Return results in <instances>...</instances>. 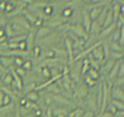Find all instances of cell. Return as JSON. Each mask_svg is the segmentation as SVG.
I'll return each instance as SVG.
<instances>
[{"mask_svg": "<svg viewBox=\"0 0 124 117\" xmlns=\"http://www.w3.org/2000/svg\"><path fill=\"white\" fill-rule=\"evenodd\" d=\"M90 55L94 58L95 61H97L101 65H103L107 60H105V54H104V50H103V46L99 45L97 47H95L90 52Z\"/></svg>", "mask_w": 124, "mask_h": 117, "instance_id": "6da1fadb", "label": "cell"}, {"mask_svg": "<svg viewBox=\"0 0 124 117\" xmlns=\"http://www.w3.org/2000/svg\"><path fill=\"white\" fill-rule=\"evenodd\" d=\"M52 32H53L52 29H50L49 27L44 26V25L39 27V28L36 29V33H35V44H37L41 39L45 38L46 36H49Z\"/></svg>", "mask_w": 124, "mask_h": 117, "instance_id": "7a4b0ae2", "label": "cell"}, {"mask_svg": "<svg viewBox=\"0 0 124 117\" xmlns=\"http://www.w3.org/2000/svg\"><path fill=\"white\" fill-rule=\"evenodd\" d=\"M51 114L52 117H68L69 111L62 106H52L51 105Z\"/></svg>", "mask_w": 124, "mask_h": 117, "instance_id": "3957f363", "label": "cell"}, {"mask_svg": "<svg viewBox=\"0 0 124 117\" xmlns=\"http://www.w3.org/2000/svg\"><path fill=\"white\" fill-rule=\"evenodd\" d=\"M114 63H115L114 61H112L111 58H108L104 64L101 65V69H99V71H98L99 77H101V75H103V78H104V79L106 78V77H107V74L109 73V71H111V69L113 68Z\"/></svg>", "mask_w": 124, "mask_h": 117, "instance_id": "277c9868", "label": "cell"}, {"mask_svg": "<svg viewBox=\"0 0 124 117\" xmlns=\"http://www.w3.org/2000/svg\"><path fill=\"white\" fill-rule=\"evenodd\" d=\"M111 98L115 100L124 101L123 87H112L111 88Z\"/></svg>", "mask_w": 124, "mask_h": 117, "instance_id": "5b68a950", "label": "cell"}, {"mask_svg": "<svg viewBox=\"0 0 124 117\" xmlns=\"http://www.w3.org/2000/svg\"><path fill=\"white\" fill-rule=\"evenodd\" d=\"M122 62H123V58L120 60V61H117V62H115L114 65H113V68H112L111 71H109V73H108L107 77L105 78V80L113 81L114 79H116V77H117V72H118V68H120V64H121Z\"/></svg>", "mask_w": 124, "mask_h": 117, "instance_id": "8992f818", "label": "cell"}, {"mask_svg": "<svg viewBox=\"0 0 124 117\" xmlns=\"http://www.w3.org/2000/svg\"><path fill=\"white\" fill-rule=\"evenodd\" d=\"M22 15H23V17L25 18V19H26V22L30 24L31 26H32V27L34 26V24H35L36 19H37V18L34 16V14L31 13V11H28L27 9H25V10L23 11V14H22Z\"/></svg>", "mask_w": 124, "mask_h": 117, "instance_id": "52a82bcc", "label": "cell"}, {"mask_svg": "<svg viewBox=\"0 0 124 117\" xmlns=\"http://www.w3.org/2000/svg\"><path fill=\"white\" fill-rule=\"evenodd\" d=\"M0 64L3 68L8 70L10 66L14 65V58H7V56H0Z\"/></svg>", "mask_w": 124, "mask_h": 117, "instance_id": "ba28073f", "label": "cell"}, {"mask_svg": "<svg viewBox=\"0 0 124 117\" xmlns=\"http://www.w3.org/2000/svg\"><path fill=\"white\" fill-rule=\"evenodd\" d=\"M15 108H16V104H15V102H10V104L7 105V106L0 107V114L7 115V114H9V113H14Z\"/></svg>", "mask_w": 124, "mask_h": 117, "instance_id": "9c48e42d", "label": "cell"}, {"mask_svg": "<svg viewBox=\"0 0 124 117\" xmlns=\"http://www.w3.org/2000/svg\"><path fill=\"white\" fill-rule=\"evenodd\" d=\"M109 3H111V2H109ZM113 23H114V20H113V14H112L111 6H109V8H108V10H107V14H106V17H105L104 24H103V28L109 26V25H112ZM103 28H101V29H103Z\"/></svg>", "mask_w": 124, "mask_h": 117, "instance_id": "30bf717a", "label": "cell"}, {"mask_svg": "<svg viewBox=\"0 0 124 117\" xmlns=\"http://www.w3.org/2000/svg\"><path fill=\"white\" fill-rule=\"evenodd\" d=\"M44 90H45L46 94H49V95H61V90L58 88V86L55 83H52V85L47 86Z\"/></svg>", "mask_w": 124, "mask_h": 117, "instance_id": "8fae6325", "label": "cell"}, {"mask_svg": "<svg viewBox=\"0 0 124 117\" xmlns=\"http://www.w3.org/2000/svg\"><path fill=\"white\" fill-rule=\"evenodd\" d=\"M24 97L26 98V100H28V101H32V102H37V101H39V92H37V91L33 90V91H31V92H28V94H26Z\"/></svg>", "mask_w": 124, "mask_h": 117, "instance_id": "7c38bea8", "label": "cell"}, {"mask_svg": "<svg viewBox=\"0 0 124 117\" xmlns=\"http://www.w3.org/2000/svg\"><path fill=\"white\" fill-rule=\"evenodd\" d=\"M11 83H13V77H11V74H10L9 72H7L6 74L1 78V85L5 86V87L10 88Z\"/></svg>", "mask_w": 124, "mask_h": 117, "instance_id": "4fadbf2b", "label": "cell"}, {"mask_svg": "<svg viewBox=\"0 0 124 117\" xmlns=\"http://www.w3.org/2000/svg\"><path fill=\"white\" fill-rule=\"evenodd\" d=\"M36 86H37V83H36V82H27V83H24V85H23L24 96H25L26 94H28V92H31V91L35 90Z\"/></svg>", "mask_w": 124, "mask_h": 117, "instance_id": "5bb4252c", "label": "cell"}, {"mask_svg": "<svg viewBox=\"0 0 124 117\" xmlns=\"http://www.w3.org/2000/svg\"><path fill=\"white\" fill-rule=\"evenodd\" d=\"M89 69H90L89 62L87 60V58H85L84 60H81V68H80V74H81V77H84L87 73V71H88Z\"/></svg>", "mask_w": 124, "mask_h": 117, "instance_id": "9a60e30c", "label": "cell"}, {"mask_svg": "<svg viewBox=\"0 0 124 117\" xmlns=\"http://www.w3.org/2000/svg\"><path fill=\"white\" fill-rule=\"evenodd\" d=\"M108 46H109V51H111V52H121V53H123V46H121L117 42L108 43Z\"/></svg>", "mask_w": 124, "mask_h": 117, "instance_id": "2e32d148", "label": "cell"}, {"mask_svg": "<svg viewBox=\"0 0 124 117\" xmlns=\"http://www.w3.org/2000/svg\"><path fill=\"white\" fill-rule=\"evenodd\" d=\"M26 35H27V34H25V35L14 36V37H11V38L7 39V42H8V43H16V44H18V43H20V42L26 41Z\"/></svg>", "mask_w": 124, "mask_h": 117, "instance_id": "e0dca14e", "label": "cell"}, {"mask_svg": "<svg viewBox=\"0 0 124 117\" xmlns=\"http://www.w3.org/2000/svg\"><path fill=\"white\" fill-rule=\"evenodd\" d=\"M86 74L88 75L90 79H93L94 81H97L98 79L101 78V77H99V73H98V71H96V70H94V69H92V68H90L88 71H87V73H86Z\"/></svg>", "mask_w": 124, "mask_h": 117, "instance_id": "ac0fdd59", "label": "cell"}, {"mask_svg": "<svg viewBox=\"0 0 124 117\" xmlns=\"http://www.w3.org/2000/svg\"><path fill=\"white\" fill-rule=\"evenodd\" d=\"M85 109L81 107H78V108H73V110L69 113V116L71 117H81L82 114H84Z\"/></svg>", "mask_w": 124, "mask_h": 117, "instance_id": "d6986e66", "label": "cell"}, {"mask_svg": "<svg viewBox=\"0 0 124 117\" xmlns=\"http://www.w3.org/2000/svg\"><path fill=\"white\" fill-rule=\"evenodd\" d=\"M109 58H111L112 61L117 62V61H120V60L123 58V53H121V52H111L109 53Z\"/></svg>", "mask_w": 124, "mask_h": 117, "instance_id": "ffe728a7", "label": "cell"}, {"mask_svg": "<svg viewBox=\"0 0 124 117\" xmlns=\"http://www.w3.org/2000/svg\"><path fill=\"white\" fill-rule=\"evenodd\" d=\"M33 62L32 60H25L23 63V65H22V69H24L26 72H31L32 71V69H33Z\"/></svg>", "mask_w": 124, "mask_h": 117, "instance_id": "44dd1931", "label": "cell"}, {"mask_svg": "<svg viewBox=\"0 0 124 117\" xmlns=\"http://www.w3.org/2000/svg\"><path fill=\"white\" fill-rule=\"evenodd\" d=\"M113 106H114L117 110H123L124 109V104H123V101H120V100H115V99H112L111 101H109Z\"/></svg>", "mask_w": 124, "mask_h": 117, "instance_id": "7402d4cb", "label": "cell"}, {"mask_svg": "<svg viewBox=\"0 0 124 117\" xmlns=\"http://www.w3.org/2000/svg\"><path fill=\"white\" fill-rule=\"evenodd\" d=\"M41 75H42L43 78L45 79V80H49L50 78H51V74H50V70L49 68H42V70H41Z\"/></svg>", "mask_w": 124, "mask_h": 117, "instance_id": "603a6c76", "label": "cell"}, {"mask_svg": "<svg viewBox=\"0 0 124 117\" xmlns=\"http://www.w3.org/2000/svg\"><path fill=\"white\" fill-rule=\"evenodd\" d=\"M24 63V60L19 56L14 58V68H22V65Z\"/></svg>", "mask_w": 124, "mask_h": 117, "instance_id": "cb8c5ba5", "label": "cell"}, {"mask_svg": "<svg viewBox=\"0 0 124 117\" xmlns=\"http://www.w3.org/2000/svg\"><path fill=\"white\" fill-rule=\"evenodd\" d=\"M105 111H107V113H109L111 115H113V116H114L115 113L117 111V109H116V108H115L114 106H113V105H112L111 102H109V104H108L107 106H106V109H105Z\"/></svg>", "mask_w": 124, "mask_h": 117, "instance_id": "d4e9b609", "label": "cell"}, {"mask_svg": "<svg viewBox=\"0 0 124 117\" xmlns=\"http://www.w3.org/2000/svg\"><path fill=\"white\" fill-rule=\"evenodd\" d=\"M15 72H16V74L18 75L20 79H24V77H25L26 73H27V72L22 68H15Z\"/></svg>", "mask_w": 124, "mask_h": 117, "instance_id": "484cf974", "label": "cell"}, {"mask_svg": "<svg viewBox=\"0 0 124 117\" xmlns=\"http://www.w3.org/2000/svg\"><path fill=\"white\" fill-rule=\"evenodd\" d=\"M123 75H124V64H123V62H122L121 64H120V68H118L117 77L116 78H123Z\"/></svg>", "mask_w": 124, "mask_h": 117, "instance_id": "4316f807", "label": "cell"}, {"mask_svg": "<svg viewBox=\"0 0 124 117\" xmlns=\"http://www.w3.org/2000/svg\"><path fill=\"white\" fill-rule=\"evenodd\" d=\"M18 50L19 51H26V43H25V41L18 43Z\"/></svg>", "mask_w": 124, "mask_h": 117, "instance_id": "83f0119b", "label": "cell"}, {"mask_svg": "<svg viewBox=\"0 0 124 117\" xmlns=\"http://www.w3.org/2000/svg\"><path fill=\"white\" fill-rule=\"evenodd\" d=\"M98 117H113V115H111L109 113H107V111H104L103 114H101V115H97Z\"/></svg>", "mask_w": 124, "mask_h": 117, "instance_id": "f1b7e54d", "label": "cell"}, {"mask_svg": "<svg viewBox=\"0 0 124 117\" xmlns=\"http://www.w3.org/2000/svg\"><path fill=\"white\" fill-rule=\"evenodd\" d=\"M3 96H5V94H3L2 91L0 90V107L2 106V100H3Z\"/></svg>", "mask_w": 124, "mask_h": 117, "instance_id": "f546056e", "label": "cell"}, {"mask_svg": "<svg viewBox=\"0 0 124 117\" xmlns=\"http://www.w3.org/2000/svg\"><path fill=\"white\" fill-rule=\"evenodd\" d=\"M7 117H15L14 113H9V114H7Z\"/></svg>", "mask_w": 124, "mask_h": 117, "instance_id": "4dcf8cb0", "label": "cell"}]
</instances>
